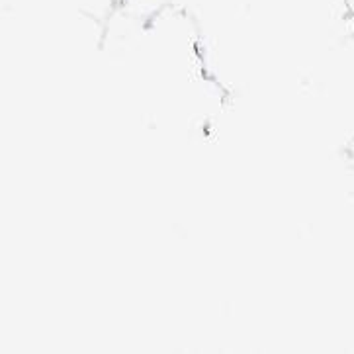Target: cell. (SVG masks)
<instances>
[{
	"mask_svg": "<svg viewBox=\"0 0 354 354\" xmlns=\"http://www.w3.org/2000/svg\"><path fill=\"white\" fill-rule=\"evenodd\" d=\"M77 2H79L80 10H84L86 14H91L94 18H106L122 0H77Z\"/></svg>",
	"mask_w": 354,
	"mask_h": 354,
	"instance_id": "cell-1",
	"label": "cell"
},
{
	"mask_svg": "<svg viewBox=\"0 0 354 354\" xmlns=\"http://www.w3.org/2000/svg\"><path fill=\"white\" fill-rule=\"evenodd\" d=\"M346 157H348V162L354 167V136L348 141V145H346Z\"/></svg>",
	"mask_w": 354,
	"mask_h": 354,
	"instance_id": "cell-2",
	"label": "cell"
},
{
	"mask_svg": "<svg viewBox=\"0 0 354 354\" xmlns=\"http://www.w3.org/2000/svg\"><path fill=\"white\" fill-rule=\"evenodd\" d=\"M346 2V6H348V10L353 12V16H354V0H344Z\"/></svg>",
	"mask_w": 354,
	"mask_h": 354,
	"instance_id": "cell-3",
	"label": "cell"
}]
</instances>
